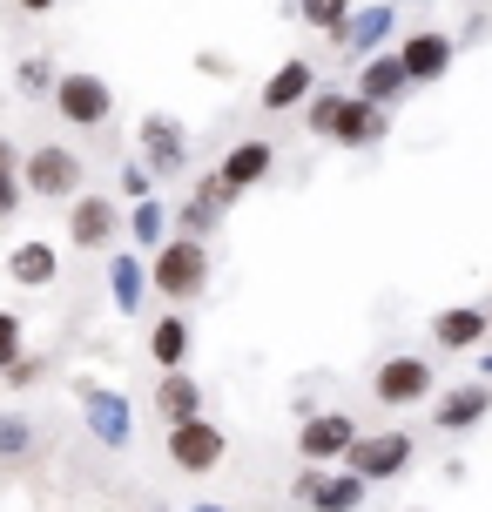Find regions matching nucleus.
Wrapping results in <instances>:
<instances>
[{"instance_id":"obj_16","label":"nucleus","mask_w":492,"mask_h":512,"mask_svg":"<svg viewBox=\"0 0 492 512\" xmlns=\"http://www.w3.org/2000/svg\"><path fill=\"white\" fill-rule=\"evenodd\" d=\"M230 189H223V176L209 169L196 189H189V203H176V236H196V243H209V236L223 230V216H230Z\"/></svg>"},{"instance_id":"obj_32","label":"nucleus","mask_w":492,"mask_h":512,"mask_svg":"<svg viewBox=\"0 0 492 512\" xmlns=\"http://www.w3.org/2000/svg\"><path fill=\"white\" fill-rule=\"evenodd\" d=\"M41 371H48V364H41V358H34V351H21V358H14V364H7V371H0V378H7V384H14V391H27V384H41Z\"/></svg>"},{"instance_id":"obj_13","label":"nucleus","mask_w":492,"mask_h":512,"mask_svg":"<svg viewBox=\"0 0 492 512\" xmlns=\"http://www.w3.org/2000/svg\"><path fill=\"white\" fill-rule=\"evenodd\" d=\"M391 41H398V7H391V0L351 7V21L337 27V48L351 54V61H371V54H385Z\"/></svg>"},{"instance_id":"obj_12","label":"nucleus","mask_w":492,"mask_h":512,"mask_svg":"<svg viewBox=\"0 0 492 512\" xmlns=\"http://www.w3.org/2000/svg\"><path fill=\"white\" fill-rule=\"evenodd\" d=\"M216 176H223V189H230V196L263 189V182L277 176V142H270V135H243V142H230V149H223V162H216Z\"/></svg>"},{"instance_id":"obj_1","label":"nucleus","mask_w":492,"mask_h":512,"mask_svg":"<svg viewBox=\"0 0 492 512\" xmlns=\"http://www.w3.org/2000/svg\"><path fill=\"white\" fill-rule=\"evenodd\" d=\"M149 290H156L162 304H203L209 243H196V236H169V243L149 256Z\"/></svg>"},{"instance_id":"obj_33","label":"nucleus","mask_w":492,"mask_h":512,"mask_svg":"<svg viewBox=\"0 0 492 512\" xmlns=\"http://www.w3.org/2000/svg\"><path fill=\"white\" fill-rule=\"evenodd\" d=\"M21 203H27L21 176H0V223H7V216H21Z\"/></svg>"},{"instance_id":"obj_6","label":"nucleus","mask_w":492,"mask_h":512,"mask_svg":"<svg viewBox=\"0 0 492 512\" xmlns=\"http://www.w3.org/2000/svg\"><path fill=\"white\" fill-rule=\"evenodd\" d=\"M432 391H439V371L425 358H412V351H398V358H385L371 371V398L385 411H412V405H425Z\"/></svg>"},{"instance_id":"obj_35","label":"nucleus","mask_w":492,"mask_h":512,"mask_svg":"<svg viewBox=\"0 0 492 512\" xmlns=\"http://www.w3.org/2000/svg\"><path fill=\"white\" fill-rule=\"evenodd\" d=\"M0 176H21V149H14L7 135H0Z\"/></svg>"},{"instance_id":"obj_36","label":"nucleus","mask_w":492,"mask_h":512,"mask_svg":"<svg viewBox=\"0 0 492 512\" xmlns=\"http://www.w3.org/2000/svg\"><path fill=\"white\" fill-rule=\"evenodd\" d=\"M14 7H21V14H54L61 0H14Z\"/></svg>"},{"instance_id":"obj_26","label":"nucleus","mask_w":492,"mask_h":512,"mask_svg":"<svg viewBox=\"0 0 492 512\" xmlns=\"http://www.w3.org/2000/svg\"><path fill=\"white\" fill-rule=\"evenodd\" d=\"M54 88H61V68H54L48 54H21L14 61V95L21 102H54Z\"/></svg>"},{"instance_id":"obj_23","label":"nucleus","mask_w":492,"mask_h":512,"mask_svg":"<svg viewBox=\"0 0 492 512\" xmlns=\"http://www.w3.org/2000/svg\"><path fill=\"white\" fill-rule=\"evenodd\" d=\"M486 310H472V304H452V310H439L432 317V344L439 351H479L486 344Z\"/></svg>"},{"instance_id":"obj_15","label":"nucleus","mask_w":492,"mask_h":512,"mask_svg":"<svg viewBox=\"0 0 492 512\" xmlns=\"http://www.w3.org/2000/svg\"><path fill=\"white\" fill-rule=\"evenodd\" d=\"M492 418V384L472 378V384H452V391H439V405H432V425H439L445 438H466L479 432Z\"/></svg>"},{"instance_id":"obj_29","label":"nucleus","mask_w":492,"mask_h":512,"mask_svg":"<svg viewBox=\"0 0 492 512\" xmlns=\"http://www.w3.org/2000/svg\"><path fill=\"white\" fill-rule=\"evenodd\" d=\"M297 21L317 27V34H331L337 41V27L351 21V0H297Z\"/></svg>"},{"instance_id":"obj_4","label":"nucleus","mask_w":492,"mask_h":512,"mask_svg":"<svg viewBox=\"0 0 492 512\" xmlns=\"http://www.w3.org/2000/svg\"><path fill=\"white\" fill-rule=\"evenodd\" d=\"M75 398H81V418L102 452H129L135 445V405L115 391V384H95V378H75Z\"/></svg>"},{"instance_id":"obj_2","label":"nucleus","mask_w":492,"mask_h":512,"mask_svg":"<svg viewBox=\"0 0 492 512\" xmlns=\"http://www.w3.org/2000/svg\"><path fill=\"white\" fill-rule=\"evenodd\" d=\"M81 176L88 169H81V155L68 142H34V149H21V189L34 203H75Z\"/></svg>"},{"instance_id":"obj_28","label":"nucleus","mask_w":492,"mask_h":512,"mask_svg":"<svg viewBox=\"0 0 492 512\" xmlns=\"http://www.w3.org/2000/svg\"><path fill=\"white\" fill-rule=\"evenodd\" d=\"M344 102H351V95H344V88H317L311 102H304V128H311V135H324V142H331V128H337V115H344Z\"/></svg>"},{"instance_id":"obj_5","label":"nucleus","mask_w":492,"mask_h":512,"mask_svg":"<svg viewBox=\"0 0 492 512\" xmlns=\"http://www.w3.org/2000/svg\"><path fill=\"white\" fill-rule=\"evenodd\" d=\"M162 452H169V465H176L182 479H203V472H216V465L230 459V432L216 418H189V425H169Z\"/></svg>"},{"instance_id":"obj_3","label":"nucleus","mask_w":492,"mask_h":512,"mask_svg":"<svg viewBox=\"0 0 492 512\" xmlns=\"http://www.w3.org/2000/svg\"><path fill=\"white\" fill-rule=\"evenodd\" d=\"M135 155L149 162V176H189V162H196V142H189V128H182V115H169V108H149L142 122H135Z\"/></svg>"},{"instance_id":"obj_40","label":"nucleus","mask_w":492,"mask_h":512,"mask_svg":"<svg viewBox=\"0 0 492 512\" xmlns=\"http://www.w3.org/2000/svg\"><path fill=\"white\" fill-rule=\"evenodd\" d=\"M486 331H492V304H486Z\"/></svg>"},{"instance_id":"obj_8","label":"nucleus","mask_w":492,"mask_h":512,"mask_svg":"<svg viewBox=\"0 0 492 512\" xmlns=\"http://www.w3.org/2000/svg\"><path fill=\"white\" fill-rule=\"evenodd\" d=\"M412 459H418L412 432H364L358 445L344 452V465L358 472L364 486H385V479H405V472H412Z\"/></svg>"},{"instance_id":"obj_14","label":"nucleus","mask_w":492,"mask_h":512,"mask_svg":"<svg viewBox=\"0 0 492 512\" xmlns=\"http://www.w3.org/2000/svg\"><path fill=\"white\" fill-rule=\"evenodd\" d=\"M317 88H324V81H317V68L304 61V54H290V61H277V68L263 75L257 108H263V115H290V108H304V102H311Z\"/></svg>"},{"instance_id":"obj_37","label":"nucleus","mask_w":492,"mask_h":512,"mask_svg":"<svg viewBox=\"0 0 492 512\" xmlns=\"http://www.w3.org/2000/svg\"><path fill=\"white\" fill-rule=\"evenodd\" d=\"M479 378H486V384H492V351H486V358H479Z\"/></svg>"},{"instance_id":"obj_27","label":"nucleus","mask_w":492,"mask_h":512,"mask_svg":"<svg viewBox=\"0 0 492 512\" xmlns=\"http://www.w3.org/2000/svg\"><path fill=\"white\" fill-rule=\"evenodd\" d=\"M34 452V418L14 405H0V465H21Z\"/></svg>"},{"instance_id":"obj_20","label":"nucleus","mask_w":492,"mask_h":512,"mask_svg":"<svg viewBox=\"0 0 492 512\" xmlns=\"http://www.w3.org/2000/svg\"><path fill=\"white\" fill-rule=\"evenodd\" d=\"M108 297H115L122 317H142V304H149V256L142 250H115L108 256Z\"/></svg>"},{"instance_id":"obj_25","label":"nucleus","mask_w":492,"mask_h":512,"mask_svg":"<svg viewBox=\"0 0 492 512\" xmlns=\"http://www.w3.org/2000/svg\"><path fill=\"white\" fill-rule=\"evenodd\" d=\"M364 492H371V486H364L358 472H351V465H337V472H324V479H317V492L304 499V506H311V512H358Z\"/></svg>"},{"instance_id":"obj_18","label":"nucleus","mask_w":492,"mask_h":512,"mask_svg":"<svg viewBox=\"0 0 492 512\" xmlns=\"http://www.w3.org/2000/svg\"><path fill=\"white\" fill-rule=\"evenodd\" d=\"M0 270L21 283V290H48V283L61 277V250H54L48 236H21L14 250L0 256Z\"/></svg>"},{"instance_id":"obj_17","label":"nucleus","mask_w":492,"mask_h":512,"mask_svg":"<svg viewBox=\"0 0 492 512\" xmlns=\"http://www.w3.org/2000/svg\"><path fill=\"white\" fill-rule=\"evenodd\" d=\"M351 95H364V102H378V108H398V102H405V95H412V75H405L398 48L358 61V88H351Z\"/></svg>"},{"instance_id":"obj_38","label":"nucleus","mask_w":492,"mask_h":512,"mask_svg":"<svg viewBox=\"0 0 492 512\" xmlns=\"http://www.w3.org/2000/svg\"><path fill=\"white\" fill-rule=\"evenodd\" d=\"M189 512H230V506H189Z\"/></svg>"},{"instance_id":"obj_31","label":"nucleus","mask_w":492,"mask_h":512,"mask_svg":"<svg viewBox=\"0 0 492 512\" xmlns=\"http://www.w3.org/2000/svg\"><path fill=\"white\" fill-rule=\"evenodd\" d=\"M122 196H129V203L156 196V176H149V162H142V155H129V162H122Z\"/></svg>"},{"instance_id":"obj_10","label":"nucleus","mask_w":492,"mask_h":512,"mask_svg":"<svg viewBox=\"0 0 492 512\" xmlns=\"http://www.w3.org/2000/svg\"><path fill=\"white\" fill-rule=\"evenodd\" d=\"M358 418L351 411H311L304 425H297V459L304 465H344V452L358 445Z\"/></svg>"},{"instance_id":"obj_30","label":"nucleus","mask_w":492,"mask_h":512,"mask_svg":"<svg viewBox=\"0 0 492 512\" xmlns=\"http://www.w3.org/2000/svg\"><path fill=\"white\" fill-rule=\"evenodd\" d=\"M27 351V324H21V310H0V371Z\"/></svg>"},{"instance_id":"obj_19","label":"nucleus","mask_w":492,"mask_h":512,"mask_svg":"<svg viewBox=\"0 0 492 512\" xmlns=\"http://www.w3.org/2000/svg\"><path fill=\"white\" fill-rule=\"evenodd\" d=\"M385 135H391V108L364 102V95H351V102H344V115H337V128H331L337 149H378Z\"/></svg>"},{"instance_id":"obj_22","label":"nucleus","mask_w":492,"mask_h":512,"mask_svg":"<svg viewBox=\"0 0 492 512\" xmlns=\"http://www.w3.org/2000/svg\"><path fill=\"white\" fill-rule=\"evenodd\" d=\"M189 351H196L189 317H182V310H162L156 324H149V364H156V371H189Z\"/></svg>"},{"instance_id":"obj_39","label":"nucleus","mask_w":492,"mask_h":512,"mask_svg":"<svg viewBox=\"0 0 492 512\" xmlns=\"http://www.w3.org/2000/svg\"><path fill=\"white\" fill-rule=\"evenodd\" d=\"M391 7H418V0H391Z\"/></svg>"},{"instance_id":"obj_7","label":"nucleus","mask_w":492,"mask_h":512,"mask_svg":"<svg viewBox=\"0 0 492 512\" xmlns=\"http://www.w3.org/2000/svg\"><path fill=\"white\" fill-rule=\"evenodd\" d=\"M54 115L68 128H102L115 115V88H108L95 68H61V88H54Z\"/></svg>"},{"instance_id":"obj_11","label":"nucleus","mask_w":492,"mask_h":512,"mask_svg":"<svg viewBox=\"0 0 492 512\" xmlns=\"http://www.w3.org/2000/svg\"><path fill=\"white\" fill-rule=\"evenodd\" d=\"M398 61H405L412 88H432V81L452 75V61H459V41H452L445 27H412V34H398Z\"/></svg>"},{"instance_id":"obj_24","label":"nucleus","mask_w":492,"mask_h":512,"mask_svg":"<svg viewBox=\"0 0 492 512\" xmlns=\"http://www.w3.org/2000/svg\"><path fill=\"white\" fill-rule=\"evenodd\" d=\"M169 236H176V216H169V203H156V196L129 203V243H135L142 256H156Z\"/></svg>"},{"instance_id":"obj_9","label":"nucleus","mask_w":492,"mask_h":512,"mask_svg":"<svg viewBox=\"0 0 492 512\" xmlns=\"http://www.w3.org/2000/svg\"><path fill=\"white\" fill-rule=\"evenodd\" d=\"M122 230H129V216H122L115 196H75V203H68V250L102 256V250H115Z\"/></svg>"},{"instance_id":"obj_21","label":"nucleus","mask_w":492,"mask_h":512,"mask_svg":"<svg viewBox=\"0 0 492 512\" xmlns=\"http://www.w3.org/2000/svg\"><path fill=\"white\" fill-rule=\"evenodd\" d=\"M149 411H156L162 425H189V418H203V384L189 378V371H162L156 391H149Z\"/></svg>"},{"instance_id":"obj_34","label":"nucleus","mask_w":492,"mask_h":512,"mask_svg":"<svg viewBox=\"0 0 492 512\" xmlns=\"http://www.w3.org/2000/svg\"><path fill=\"white\" fill-rule=\"evenodd\" d=\"M317 479H324V465H304V472H297V479H290V499H297V506H304V499H311V492H317Z\"/></svg>"}]
</instances>
